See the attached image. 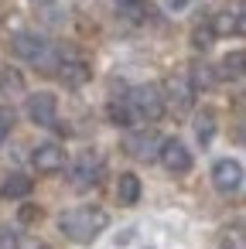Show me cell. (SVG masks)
<instances>
[{"label": "cell", "instance_id": "obj_22", "mask_svg": "<svg viewBox=\"0 0 246 249\" xmlns=\"http://www.w3.org/2000/svg\"><path fill=\"white\" fill-rule=\"evenodd\" d=\"M0 89L18 92V89H21V75H18V72H4V75H0Z\"/></svg>", "mask_w": 246, "mask_h": 249}, {"label": "cell", "instance_id": "obj_17", "mask_svg": "<svg viewBox=\"0 0 246 249\" xmlns=\"http://www.w3.org/2000/svg\"><path fill=\"white\" fill-rule=\"evenodd\" d=\"M215 86V72L208 65H195L191 69V89H212Z\"/></svg>", "mask_w": 246, "mask_h": 249}, {"label": "cell", "instance_id": "obj_27", "mask_svg": "<svg viewBox=\"0 0 246 249\" xmlns=\"http://www.w3.org/2000/svg\"><path fill=\"white\" fill-rule=\"evenodd\" d=\"M219 249H236V246H229V242H219Z\"/></svg>", "mask_w": 246, "mask_h": 249}, {"label": "cell", "instance_id": "obj_26", "mask_svg": "<svg viewBox=\"0 0 246 249\" xmlns=\"http://www.w3.org/2000/svg\"><path fill=\"white\" fill-rule=\"evenodd\" d=\"M31 4H38V7H48V4H55V0H31Z\"/></svg>", "mask_w": 246, "mask_h": 249}, {"label": "cell", "instance_id": "obj_15", "mask_svg": "<svg viewBox=\"0 0 246 249\" xmlns=\"http://www.w3.org/2000/svg\"><path fill=\"white\" fill-rule=\"evenodd\" d=\"M195 137H198L202 147L212 143V137H215V109H202L195 116Z\"/></svg>", "mask_w": 246, "mask_h": 249}, {"label": "cell", "instance_id": "obj_23", "mask_svg": "<svg viewBox=\"0 0 246 249\" xmlns=\"http://www.w3.org/2000/svg\"><path fill=\"white\" fill-rule=\"evenodd\" d=\"M191 4H195V0H164V7H168V11H174V14H181V11H188Z\"/></svg>", "mask_w": 246, "mask_h": 249}, {"label": "cell", "instance_id": "obj_7", "mask_svg": "<svg viewBox=\"0 0 246 249\" xmlns=\"http://www.w3.org/2000/svg\"><path fill=\"white\" fill-rule=\"evenodd\" d=\"M157 160L171 171V174H185L191 171V154L181 140H161V150H157Z\"/></svg>", "mask_w": 246, "mask_h": 249}, {"label": "cell", "instance_id": "obj_11", "mask_svg": "<svg viewBox=\"0 0 246 249\" xmlns=\"http://www.w3.org/2000/svg\"><path fill=\"white\" fill-rule=\"evenodd\" d=\"M191 99H195V89L188 79H181V75L168 79V103L174 109H191Z\"/></svg>", "mask_w": 246, "mask_h": 249}, {"label": "cell", "instance_id": "obj_20", "mask_svg": "<svg viewBox=\"0 0 246 249\" xmlns=\"http://www.w3.org/2000/svg\"><path fill=\"white\" fill-rule=\"evenodd\" d=\"M212 38H215V35H212V28H195V35H191V45H195L198 52H205V48L212 45Z\"/></svg>", "mask_w": 246, "mask_h": 249}, {"label": "cell", "instance_id": "obj_13", "mask_svg": "<svg viewBox=\"0 0 246 249\" xmlns=\"http://www.w3.org/2000/svg\"><path fill=\"white\" fill-rule=\"evenodd\" d=\"M116 198H120V205H137L140 201V178L137 174H120Z\"/></svg>", "mask_w": 246, "mask_h": 249}, {"label": "cell", "instance_id": "obj_4", "mask_svg": "<svg viewBox=\"0 0 246 249\" xmlns=\"http://www.w3.org/2000/svg\"><path fill=\"white\" fill-rule=\"evenodd\" d=\"M24 113L38 126H55V120H58V99L52 92H35V96H28Z\"/></svg>", "mask_w": 246, "mask_h": 249}, {"label": "cell", "instance_id": "obj_16", "mask_svg": "<svg viewBox=\"0 0 246 249\" xmlns=\"http://www.w3.org/2000/svg\"><path fill=\"white\" fill-rule=\"evenodd\" d=\"M110 120L116 123V126H130L137 116H133V109H130V103L123 99V103H110Z\"/></svg>", "mask_w": 246, "mask_h": 249}, {"label": "cell", "instance_id": "obj_9", "mask_svg": "<svg viewBox=\"0 0 246 249\" xmlns=\"http://www.w3.org/2000/svg\"><path fill=\"white\" fill-rule=\"evenodd\" d=\"M31 164L41 171V174H58L65 167V150L58 143H41L35 154H31Z\"/></svg>", "mask_w": 246, "mask_h": 249}, {"label": "cell", "instance_id": "obj_18", "mask_svg": "<svg viewBox=\"0 0 246 249\" xmlns=\"http://www.w3.org/2000/svg\"><path fill=\"white\" fill-rule=\"evenodd\" d=\"M222 75L226 79H243V52H232L222 58Z\"/></svg>", "mask_w": 246, "mask_h": 249}, {"label": "cell", "instance_id": "obj_21", "mask_svg": "<svg viewBox=\"0 0 246 249\" xmlns=\"http://www.w3.org/2000/svg\"><path fill=\"white\" fill-rule=\"evenodd\" d=\"M0 249H21V235L11 229H0Z\"/></svg>", "mask_w": 246, "mask_h": 249}, {"label": "cell", "instance_id": "obj_28", "mask_svg": "<svg viewBox=\"0 0 246 249\" xmlns=\"http://www.w3.org/2000/svg\"><path fill=\"white\" fill-rule=\"evenodd\" d=\"M120 4H133V0H116V7H120Z\"/></svg>", "mask_w": 246, "mask_h": 249}, {"label": "cell", "instance_id": "obj_29", "mask_svg": "<svg viewBox=\"0 0 246 249\" xmlns=\"http://www.w3.org/2000/svg\"><path fill=\"white\" fill-rule=\"evenodd\" d=\"M144 249H157V246H144Z\"/></svg>", "mask_w": 246, "mask_h": 249}, {"label": "cell", "instance_id": "obj_25", "mask_svg": "<svg viewBox=\"0 0 246 249\" xmlns=\"http://www.w3.org/2000/svg\"><path fill=\"white\" fill-rule=\"evenodd\" d=\"M130 242H133V225H130V229H123V232L116 235V246H130Z\"/></svg>", "mask_w": 246, "mask_h": 249}, {"label": "cell", "instance_id": "obj_2", "mask_svg": "<svg viewBox=\"0 0 246 249\" xmlns=\"http://www.w3.org/2000/svg\"><path fill=\"white\" fill-rule=\"evenodd\" d=\"M11 52H14L18 58L31 62V65H38L41 72H55V69H58V62H55V48H52L41 35H35V31H21V35H14V38H11Z\"/></svg>", "mask_w": 246, "mask_h": 249}, {"label": "cell", "instance_id": "obj_3", "mask_svg": "<svg viewBox=\"0 0 246 249\" xmlns=\"http://www.w3.org/2000/svg\"><path fill=\"white\" fill-rule=\"evenodd\" d=\"M127 103H130V109H133V116H140V120H161L164 116V96H161V89L157 86H137L130 96H127Z\"/></svg>", "mask_w": 246, "mask_h": 249}, {"label": "cell", "instance_id": "obj_8", "mask_svg": "<svg viewBox=\"0 0 246 249\" xmlns=\"http://www.w3.org/2000/svg\"><path fill=\"white\" fill-rule=\"evenodd\" d=\"M123 147H127V154L137 157V160H154L157 150H161V137H157L154 130H140V133H130Z\"/></svg>", "mask_w": 246, "mask_h": 249}, {"label": "cell", "instance_id": "obj_14", "mask_svg": "<svg viewBox=\"0 0 246 249\" xmlns=\"http://www.w3.org/2000/svg\"><path fill=\"white\" fill-rule=\"evenodd\" d=\"M0 195H4V198H11V201L28 198V195H31V178H24V174H11L4 184H0Z\"/></svg>", "mask_w": 246, "mask_h": 249}, {"label": "cell", "instance_id": "obj_5", "mask_svg": "<svg viewBox=\"0 0 246 249\" xmlns=\"http://www.w3.org/2000/svg\"><path fill=\"white\" fill-rule=\"evenodd\" d=\"M212 184H215V191H222V195H236V191L243 188V164L232 160V157L215 160V167H212Z\"/></svg>", "mask_w": 246, "mask_h": 249}, {"label": "cell", "instance_id": "obj_19", "mask_svg": "<svg viewBox=\"0 0 246 249\" xmlns=\"http://www.w3.org/2000/svg\"><path fill=\"white\" fill-rule=\"evenodd\" d=\"M11 130H14V109H4V106H0V143L11 137Z\"/></svg>", "mask_w": 246, "mask_h": 249}, {"label": "cell", "instance_id": "obj_10", "mask_svg": "<svg viewBox=\"0 0 246 249\" xmlns=\"http://www.w3.org/2000/svg\"><path fill=\"white\" fill-rule=\"evenodd\" d=\"M89 65L86 62H79V58H65V62H58V79L69 86V89H79V86H86L89 82Z\"/></svg>", "mask_w": 246, "mask_h": 249}, {"label": "cell", "instance_id": "obj_12", "mask_svg": "<svg viewBox=\"0 0 246 249\" xmlns=\"http://www.w3.org/2000/svg\"><path fill=\"white\" fill-rule=\"evenodd\" d=\"M212 35L226 38V35H243V14L239 11H219L212 21Z\"/></svg>", "mask_w": 246, "mask_h": 249}, {"label": "cell", "instance_id": "obj_6", "mask_svg": "<svg viewBox=\"0 0 246 249\" xmlns=\"http://www.w3.org/2000/svg\"><path fill=\"white\" fill-rule=\"evenodd\" d=\"M72 181L79 184V188H89V184H96L99 178H103V157L96 154V150H86V154H79L76 157V164H72Z\"/></svg>", "mask_w": 246, "mask_h": 249}, {"label": "cell", "instance_id": "obj_1", "mask_svg": "<svg viewBox=\"0 0 246 249\" xmlns=\"http://www.w3.org/2000/svg\"><path fill=\"white\" fill-rule=\"evenodd\" d=\"M106 225H110V215L103 208H96V205H79V208H72V212H65L58 218L62 235L72 239V242H93Z\"/></svg>", "mask_w": 246, "mask_h": 249}, {"label": "cell", "instance_id": "obj_24", "mask_svg": "<svg viewBox=\"0 0 246 249\" xmlns=\"http://www.w3.org/2000/svg\"><path fill=\"white\" fill-rule=\"evenodd\" d=\"M35 218H41V208H35V205H24V208H21V222H35Z\"/></svg>", "mask_w": 246, "mask_h": 249}]
</instances>
